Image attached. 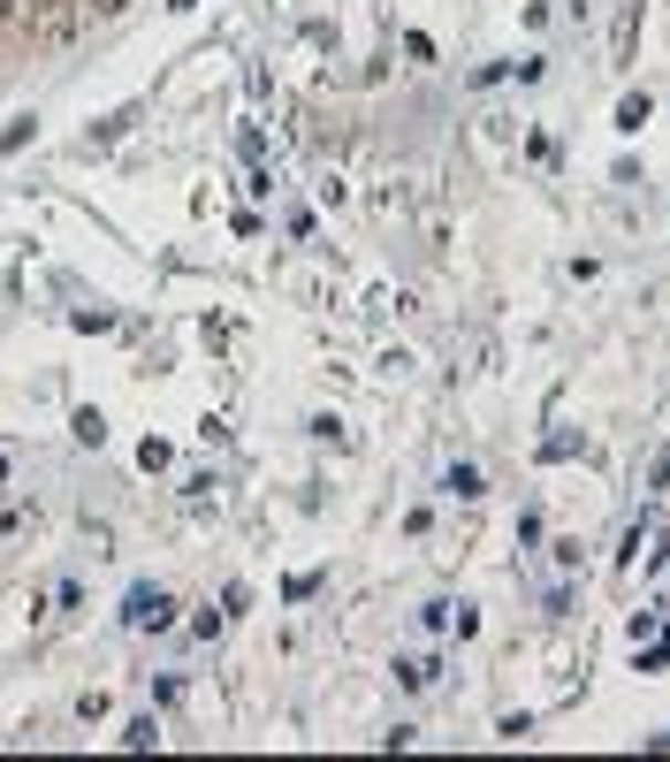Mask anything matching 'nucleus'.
Masks as SVG:
<instances>
[{"instance_id":"20e7f679","label":"nucleus","mask_w":670,"mask_h":762,"mask_svg":"<svg viewBox=\"0 0 670 762\" xmlns=\"http://www.w3.org/2000/svg\"><path fill=\"white\" fill-rule=\"evenodd\" d=\"M442 488H450V495H480V473H472V466H450V481H442Z\"/></svg>"},{"instance_id":"39448f33","label":"nucleus","mask_w":670,"mask_h":762,"mask_svg":"<svg viewBox=\"0 0 670 762\" xmlns=\"http://www.w3.org/2000/svg\"><path fill=\"white\" fill-rule=\"evenodd\" d=\"M648 488H670V442L656 450V466H648Z\"/></svg>"},{"instance_id":"0eeeda50","label":"nucleus","mask_w":670,"mask_h":762,"mask_svg":"<svg viewBox=\"0 0 670 762\" xmlns=\"http://www.w3.org/2000/svg\"><path fill=\"white\" fill-rule=\"evenodd\" d=\"M8 15H23V0H0V23H8Z\"/></svg>"},{"instance_id":"f257e3e1","label":"nucleus","mask_w":670,"mask_h":762,"mask_svg":"<svg viewBox=\"0 0 670 762\" xmlns=\"http://www.w3.org/2000/svg\"><path fill=\"white\" fill-rule=\"evenodd\" d=\"M130 625H145V633H168L176 625V603L160 595V587H130V610H123Z\"/></svg>"},{"instance_id":"f03ea898","label":"nucleus","mask_w":670,"mask_h":762,"mask_svg":"<svg viewBox=\"0 0 670 762\" xmlns=\"http://www.w3.org/2000/svg\"><path fill=\"white\" fill-rule=\"evenodd\" d=\"M123 748H160V724H153V717H130V724H123Z\"/></svg>"},{"instance_id":"7ed1b4c3","label":"nucleus","mask_w":670,"mask_h":762,"mask_svg":"<svg viewBox=\"0 0 670 762\" xmlns=\"http://www.w3.org/2000/svg\"><path fill=\"white\" fill-rule=\"evenodd\" d=\"M397 679H404V687H435V664H427V656H411V664H397Z\"/></svg>"},{"instance_id":"423d86ee","label":"nucleus","mask_w":670,"mask_h":762,"mask_svg":"<svg viewBox=\"0 0 670 762\" xmlns=\"http://www.w3.org/2000/svg\"><path fill=\"white\" fill-rule=\"evenodd\" d=\"M84 8H92V15H123L130 0H84Z\"/></svg>"}]
</instances>
